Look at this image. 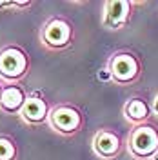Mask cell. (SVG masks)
I'll return each instance as SVG.
<instances>
[{
    "instance_id": "cell-1",
    "label": "cell",
    "mask_w": 158,
    "mask_h": 160,
    "mask_svg": "<svg viewBox=\"0 0 158 160\" xmlns=\"http://www.w3.org/2000/svg\"><path fill=\"white\" fill-rule=\"evenodd\" d=\"M107 73L115 84L133 86L142 75V62L133 51H116L107 60Z\"/></svg>"
},
{
    "instance_id": "cell-2",
    "label": "cell",
    "mask_w": 158,
    "mask_h": 160,
    "mask_svg": "<svg viewBox=\"0 0 158 160\" xmlns=\"http://www.w3.org/2000/svg\"><path fill=\"white\" fill-rule=\"evenodd\" d=\"M127 151L136 160H151L158 151V129L153 124L133 126L126 140Z\"/></svg>"
},
{
    "instance_id": "cell-3",
    "label": "cell",
    "mask_w": 158,
    "mask_h": 160,
    "mask_svg": "<svg viewBox=\"0 0 158 160\" xmlns=\"http://www.w3.org/2000/svg\"><path fill=\"white\" fill-rule=\"evenodd\" d=\"M29 71V55L20 46L0 49V80L4 84H18Z\"/></svg>"
},
{
    "instance_id": "cell-4",
    "label": "cell",
    "mask_w": 158,
    "mask_h": 160,
    "mask_svg": "<svg viewBox=\"0 0 158 160\" xmlns=\"http://www.w3.org/2000/svg\"><path fill=\"white\" fill-rule=\"evenodd\" d=\"M71 40H73V26L64 17H51L40 29V42L47 49H64L71 44Z\"/></svg>"
},
{
    "instance_id": "cell-5",
    "label": "cell",
    "mask_w": 158,
    "mask_h": 160,
    "mask_svg": "<svg viewBox=\"0 0 158 160\" xmlns=\"http://www.w3.org/2000/svg\"><path fill=\"white\" fill-rule=\"evenodd\" d=\"M53 129L60 135H77L82 126H84V115L77 106L71 104H58L55 108H51L49 120H47Z\"/></svg>"
},
{
    "instance_id": "cell-6",
    "label": "cell",
    "mask_w": 158,
    "mask_h": 160,
    "mask_svg": "<svg viewBox=\"0 0 158 160\" xmlns=\"http://www.w3.org/2000/svg\"><path fill=\"white\" fill-rule=\"evenodd\" d=\"M136 2L133 0H107L102 9V24L111 31L124 29L133 18Z\"/></svg>"
},
{
    "instance_id": "cell-7",
    "label": "cell",
    "mask_w": 158,
    "mask_h": 160,
    "mask_svg": "<svg viewBox=\"0 0 158 160\" xmlns=\"http://www.w3.org/2000/svg\"><path fill=\"white\" fill-rule=\"evenodd\" d=\"M91 148H93V153L102 160H113L116 158L120 153H122V148H124V142H122V137H120L116 131L113 129H98L93 138H91Z\"/></svg>"
},
{
    "instance_id": "cell-8",
    "label": "cell",
    "mask_w": 158,
    "mask_h": 160,
    "mask_svg": "<svg viewBox=\"0 0 158 160\" xmlns=\"http://www.w3.org/2000/svg\"><path fill=\"white\" fill-rule=\"evenodd\" d=\"M49 113L51 108L47 104V100L40 93H33V95H27V100H26L18 117L27 126H40V124L49 120Z\"/></svg>"
},
{
    "instance_id": "cell-9",
    "label": "cell",
    "mask_w": 158,
    "mask_h": 160,
    "mask_svg": "<svg viewBox=\"0 0 158 160\" xmlns=\"http://www.w3.org/2000/svg\"><path fill=\"white\" fill-rule=\"evenodd\" d=\"M124 118L133 126H140V124H147V120L153 117V109H151V102H147L142 97H131L126 100L124 108Z\"/></svg>"
},
{
    "instance_id": "cell-10",
    "label": "cell",
    "mask_w": 158,
    "mask_h": 160,
    "mask_svg": "<svg viewBox=\"0 0 158 160\" xmlns=\"http://www.w3.org/2000/svg\"><path fill=\"white\" fill-rule=\"evenodd\" d=\"M26 100H27V95L22 86L6 84L2 89V97H0V111H4L7 115H20Z\"/></svg>"
},
{
    "instance_id": "cell-11",
    "label": "cell",
    "mask_w": 158,
    "mask_h": 160,
    "mask_svg": "<svg viewBox=\"0 0 158 160\" xmlns=\"http://www.w3.org/2000/svg\"><path fill=\"white\" fill-rule=\"evenodd\" d=\"M0 160H17V144L4 135H0Z\"/></svg>"
},
{
    "instance_id": "cell-12",
    "label": "cell",
    "mask_w": 158,
    "mask_h": 160,
    "mask_svg": "<svg viewBox=\"0 0 158 160\" xmlns=\"http://www.w3.org/2000/svg\"><path fill=\"white\" fill-rule=\"evenodd\" d=\"M151 109H153V117H158V91L156 95L151 98Z\"/></svg>"
},
{
    "instance_id": "cell-13",
    "label": "cell",
    "mask_w": 158,
    "mask_h": 160,
    "mask_svg": "<svg viewBox=\"0 0 158 160\" xmlns=\"http://www.w3.org/2000/svg\"><path fill=\"white\" fill-rule=\"evenodd\" d=\"M6 8H15V0H0V9Z\"/></svg>"
},
{
    "instance_id": "cell-14",
    "label": "cell",
    "mask_w": 158,
    "mask_h": 160,
    "mask_svg": "<svg viewBox=\"0 0 158 160\" xmlns=\"http://www.w3.org/2000/svg\"><path fill=\"white\" fill-rule=\"evenodd\" d=\"M151 160H158V151H156V153H155V157H153V158H151Z\"/></svg>"
},
{
    "instance_id": "cell-15",
    "label": "cell",
    "mask_w": 158,
    "mask_h": 160,
    "mask_svg": "<svg viewBox=\"0 0 158 160\" xmlns=\"http://www.w3.org/2000/svg\"><path fill=\"white\" fill-rule=\"evenodd\" d=\"M2 89H4V86H2V82H0V97H2Z\"/></svg>"
}]
</instances>
